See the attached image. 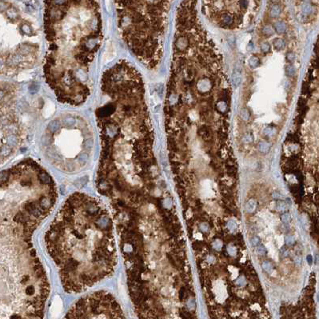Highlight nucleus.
Here are the masks:
<instances>
[{"instance_id": "ddd939ff", "label": "nucleus", "mask_w": 319, "mask_h": 319, "mask_svg": "<svg viewBox=\"0 0 319 319\" xmlns=\"http://www.w3.org/2000/svg\"><path fill=\"white\" fill-rule=\"evenodd\" d=\"M232 81L234 87H237L240 85L241 83H242V76H241V74H239L238 72L234 73L232 77Z\"/></svg>"}, {"instance_id": "4468645a", "label": "nucleus", "mask_w": 319, "mask_h": 319, "mask_svg": "<svg viewBox=\"0 0 319 319\" xmlns=\"http://www.w3.org/2000/svg\"><path fill=\"white\" fill-rule=\"evenodd\" d=\"M175 44L178 49H185L187 46V40L185 38H180V39H177Z\"/></svg>"}, {"instance_id": "f8f14e48", "label": "nucleus", "mask_w": 319, "mask_h": 319, "mask_svg": "<svg viewBox=\"0 0 319 319\" xmlns=\"http://www.w3.org/2000/svg\"><path fill=\"white\" fill-rule=\"evenodd\" d=\"M262 32L263 34L265 36H271L273 35V33L275 32L274 30H273V27H271L269 25H265L264 26L262 30Z\"/></svg>"}, {"instance_id": "f03ea898", "label": "nucleus", "mask_w": 319, "mask_h": 319, "mask_svg": "<svg viewBox=\"0 0 319 319\" xmlns=\"http://www.w3.org/2000/svg\"><path fill=\"white\" fill-rule=\"evenodd\" d=\"M66 292L85 291L114 273L117 248L105 206L83 193L66 199L44 238Z\"/></svg>"}, {"instance_id": "9d476101", "label": "nucleus", "mask_w": 319, "mask_h": 319, "mask_svg": "<svg viewBox=\"0 0 319 319\" xmlns=\"http://www.w3.org/2000/svg\"><path fill=\"white\" fill-rule=\"evenodd\" d=\"M281 12H282V9L279 5H273L269 10V15L273 18H276L281 14Z\"/></svg>"}, {"instance_id": "c85d7f7f", "label": "nucleus", "mask_w": 319, "mask_h": 319, "mask_svg": "<svg viewBox=\"0 0 319 319\" xmlns=\"http://www.w3.org/2000/svg\"><path fill=\"white\" fill-rule=\"evenodd\" d=\"M244 282H245L244 278H239V279L238 280V283H237V284H238V286H243V285H244V284H245Z\"/></svg>"}, {"instance_id": "f3484780", "label": "nucleus", "mask_w": 319, "mask_h": 319, "mask_svg": "<svg viewBox=\"0 0 319 319\" xmlns=\"http://www.w3.org/2000/svg\"><path fill=\"white\" fill-rule=\"evenodd\" d=\"M286 75H289V76H290V77L294 76V74H295V68H294L292 65H290V66H288L287 67H286Z\"/></svg>"}, {"instance_id": "a878e982", "label": "nucleus", "mask_w": 319, "mask_h": 319, "mask_svg": "<svg viewBox=\"0 0 319 319\" xmlns=\"http://www.w3.org/2000/svg\"><path fill=\"white\" fill-rule=\"evenodd\" d=\"M278 208L280 210H284L286 209V203L284 202H280L278 203Z\"/></svg>"}, {"instance_id": "2f4dec72", "label": "nucleus", "mask_w": 319, "mask_h": 319, "mask_svg": "<svg viewBox=\"0 0 319 319\" xmlns=\"http://www.w3.org/2000/svg\"><path fill=\"white\" fill-rule=\"evenodd\" d=\"M307 259H308V261H309V264H311V262H312V257H311L310 255L307 257Z\"/></svg>"}, {"instance_id": "4be33fe9", "label": "nucleus", "mask_w": 319, "mask_h": 319, "mask_svg": "<svg viewBox=\"0 0 319 319\" xmlns=\"http://www.w3.org/2000/svg\"><path fill=\"white\" fill-rule=\"evenodd\" d=\"M295 58V54L293 52H289L286 54V59L289 61V62H293Z\"/></svg>"}, {"instance_id": "f257e3e1", "label": "nucleus", "mask_w": 319, "mask_h": 319, "mask_svg": "<svg viewBox=\"0 0 319 319\" xmlns=\"http://www.w3.org/2000/svg\"><path fill=\"white\" fill-rule=\"evenodd\" d=\"M52 177L28 158L0 172V319H44L50 286L32 242L57 201Z\"/></svg>"}, {"instance_id": "2eb2a0df", "label": "nucleus", "mask_w": 319, "mask_h": 319, "mask_svg": "<svg viewBox=\"0 0 319 319\" xmlns=\"http://www.w3.org/2000/svg\"><path fill=\"white\" fill-rule=\"evenodd\" d=\"M246 208H247V210L248 212H254L256 209V202H255L254 200H250L247 203V206H246Z\"/></svg>"}, {"instance_id": "5701e85b", "label": "nucleus", "mask_w": 319, "mask_h": 319, "mask_svg": "<svg viewBox=\"0 0 319 319\" xmlns=\"http://www.w3.org/2000/svg\"><path fill=\"white\" fill-rule=\"evenodd\" d=\"M302 10L305 13H310L311 11V6L308 4V3H306V4L303 5Z\"/></svg>"}, {"instance_id": "423d86ee", "label": "nucleus", "mask_w": 319, "mask_h": 319, "mask_svg": "<svg viewBox=\"0 0 319 319\" xmlns=\"http://www.w3.org/2000/svg\"><path fill=\"white\" fill-rule=\"evenodd\" d=\"M63 319H126L113 295L98 291L79 299Z\"/></svg>"}, {"instance_id": "6ab92c4d", "label": "nucleus", "mask_w": 319, "mask_h": 319, "mask_svg": "<svg viewBox=\"0 0 319 319\" xmlns=\"http://www.w3.org/2000/svg\"><path fill=\"white\" fill-rule=\"evenodd\" d=\"M262 268L265 269V271L269 272L273 269V266H272L271 263L269 262H264L263 263H262Z\"/></svg>"}, {"instance_id": "393cba45", "label": "nucleus", "mask_w": 319, "mask_h": 319, "mask_svg": "<svg viewBox=\"0 0 319 319\" xmlns=\"http://www.w3.org/2000/svg\"><path fill=\"white\" fill-rule=\"evenodd\" d=\"M294 238L292 236H287L286 238V242L288 245H292L294 243Z\"/></svg>"}, {"instance_id": "39448f33", "label": "nucleus", "mask_w": 319, "mask_h": 319, "mask_svg": "<svg viewBox=\"0 0 319 319\" xmlns=\"http://www.w3.org/2000/svg\"><path fill=\"white\" fill-rule=\"evenodd\" d=\"M47 151L56 166L74 171L86 164L92 148V135L81 118L71 114L48 126Z\"/></svg>"}, {"instance_id": "7c9ffc66", "label": "nucleus", "mask_w": 319, "mask_h": 319, "mask_svg": "<svg viewBox=\"0 0 319 319\" xmlns=\"http://www.w3.org/2000/svg\"><path fill=\"white\" fill-rule=\"evenodd\" d=\"M294 261H295V262H296L297 264H299V263H301V262H302V259H301L300 258L297 257L296 258L294 259Z\"/></svg>"}, {"instance_id": "c756f323", "label": "nucleus", "mask_w": 319, "mask_h": 319, "mask_svg": "<svg viewBox=\"0 0 319 319\" xmlns=\"http://www.w3.org/2000/svg\"><path fill=\"white\" fill-rule=\"evenodd\" d=\"M229 224H231V226H230V225H229V227H230V229L231 230H234V229L236 228V225H235V223H234V221H231V222H229Z\"/></svg>"}, {"instance_id": "7ed1b4c3", "label": "nucleus", "mask_w": 319, "mask_h": 319, "mask_svg": "<svg viewBox=\"0 0 319 319\" xmlns=\"http://www.w3.org/2000/svg\"><path fill=\"white\" fill-rule=\"evenodd\" d=\"M44 4V78L60 102L79 106L91 94L90 72L102 42L100 6L95 1Z\"/></svg>"}, {"instance_id": "cd10ccee", "label": "nucleus", "mask_w": 319, "mask_h": 319, "mask_svg": "<svg viewBox=\"0 0 319 319\" xmlns=\"http://www.w3.org/2000/svg\"><path fill=\"white\" fill-rule=\"evenodd\" d=\"M164 204H165V206H167V207H170V206H171V204H172V202H171V200H170V198H167L165 200V202H164Z\"/></svg>"}, {"instance_id": "0eeeda50", "label": "nucleus", "mask_w": 319, "mask_h": 319, "mask_svg": "<svg viewBox=\"0 0 319 319\" xmlns=\"http://www.w3.org/2000/svg\"><path fill=\"white\" fill-rule=\"evenodd\" d=\"M273 30L275 32L278 34H282L286 31V23L282 22V21H277L274 24H273Z\"/></svg>"}, {"instance_id": "dca6fc26", "label": "nucleus", "mask_w": 319, "mask_h": 319, "mask_svg": "<svg viewBox=\"0 0 319 319\" xmlns=\"http://www.w3.org/2000/svg\"><path fill=\"white\" fill-rule=\"evenodd\" d=\"M222 20L224 24H226V25H230V24H232L233 22H234V19H233L232 17L230 16V15H228V14H225V15L222 16Z\"/></svg>"}, {"instance_id": "b1692460", "label": "nucleus", "mask_w": 319, "mask_h": 319, "mask_svg": "<svg viewBox=\"0 0 319 319\" xmlns=\"http://www.w3.org/2000/svg\"><path fill=\"white\" fill-rule=\"evenodd\" d=\"M289 218H290V215H289L288 213H285L282 215V222H288Z\"/></svg>"}, {"instance_id": "a211bd4d", "label": "nucleus", "mask_w": 319, "mask_h": 319, "mask_svg": "<svg viewBox=\"0 0 319 319\" xmlns=\"http://www.w3.org/2000/svg\"><path fill=\"white\" fill-rule=\"evenodd\" d=\"M260 48H261L262 51L264 52V53H267L270 50V45H269V43H262Z\"/></svg>"}, {"instance_id": "6e6552de", "label": "nucleus", "mask_w": 319, "mask_h": 319, "mask_svg": "<svg viewBox=\"0 0 319 319\" xmlns=\"http://www.w3.org/2000/svg\"><path fill=\"white\" fill-rule=\"evenodd\" d=\"M273 47L275 48L276 50H281L285 48V46H286V43H285V41H284L282 39L278 38V39H275L273 40Z\"/></svg>"}, {"instance_id": "9b49d317", "label": "nucleus", "mask_w": 319, "mask_h": 319, "mask_svg": "<svg viewBox=\"0 0 319 319\" xmlns=\"http://www.w3.org/2000/svg\"><path fill=\"white\" fill-rule=\"evenodd\" d=\"M249 62V66H250L251 68H256L258 66L260 65V60L259 58L256 56H252L250 58H249L248 60Z\"/></svg>"}, {"instance_id": "bb28decb", "label": "nucleus", "mask_w": 319, "mask_h": 319, "mask_svg": "<svg viewBox=\"0 0 319 319\" xmlns=\"http://www.w3.org/2000/svg\"><path fill=\"white\" fill-rule=\"evenodd\" d=\"M259 242H260V239H259L258 237H254V238H252V240H251V243H252V244H253L254 246L258 245Z\"/></svg>"}, {"instance_id": "412c9836", "label": "nucleus", "mask_w": 319, "mask_h": 319, "mask_svg": "<svg viewBox=\"0 0 319 319\" xmlns=\"http://www.w3.org/2000/svg\"><path fill=\"white\" fill-rule=\"evenodd\" d=\"M256 250H256V252H257V253L258 254H261V255L262 254H265V247H264L263 246H262V245H259L258 247H257V249H256Z\"/></svg>"}, {"instance_id": "20e7f679", "label": "nucleus", "mask_w": 319, "mask_h": 319, "mask_svg": "<svg viewBox=\"0 0 319 319\" xmlns=\"http://www.w3.org/2000/svg\"><path fill=\"white\" fill-rule=\"evenodd\" d=\"M119 32L137 58L154 66L158 62V35L162 30L163 2L116 1Z\"/></svg>"}, {"instance_id": "aec40b11", "label": "nucleus", "mask_w": 319, "mask_h": 319, "mask_svg": "<svg viewBox=\"0 0 319 319\" xmlns=\"http://www.w3.org/2000/svg\"><path fill=\"white\" fill-rule=\"evenodd\" d=\"M241 116H242L243 119H244V120H247V118H246V116H247V118H250V111H249L248 110H247V109H244V110H242Z\"/></svg>"}, {"instance_id": "1a4fd4ad", "label": "nucleus", "mask_w": 319, "mask_h": 319, "mask_svg": "<svg viewBox=\"0 0 319 319\" xmlns=\"http://www.w3.org/2000/svg\"><path fill=\"white\" fill-rule=\"evenodd\" d=\"M259 151L262 154H267L270 150V144L268 142H260L258 144Z\"/></svg>"}]
</instances>
